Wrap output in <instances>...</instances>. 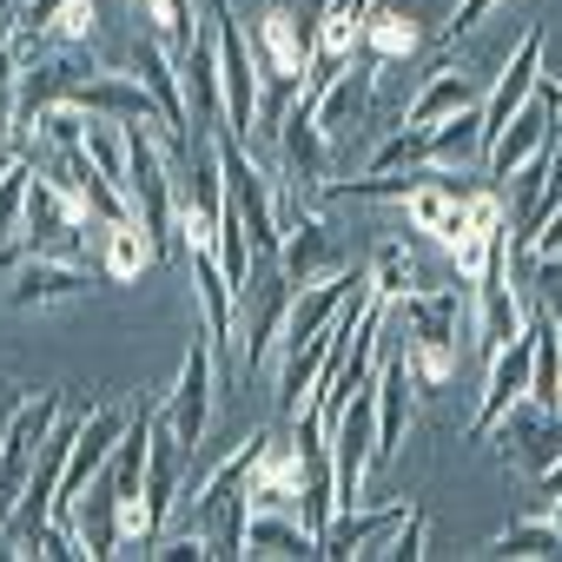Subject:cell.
Masks as SVG:
<instances>
[{"label": "cell", "instance_id": "6", "mask_svg": "<svg viewBox=\"0 0 562 562\" xmlns=\"http://www.w3.org/2000/svg\"><path fill=\"white\" fill-rule=\"evenodd\" d=\"M549 139H562V87L555 80H536V93L509 113V126H503V139L490 146V159H483V179H509L529 153H542Z\"/></svg>", "mask_w": 562, "mask_h": 562}, {"label": "cell", "instance_id": "30", "mask_svg": "<svg viewBox=\"0 0 562 562\" xmlns=\"http://www.w3.org/2000/svg\"><path fill=\"white\" fill-rule=\"evenodd\" d=\"M93 21H100V14H93V0H67L47 34H54V41H74V47H93Z\"/></svg>", "mask_w": 562, "mask_h": 562}, {"label": "cell", "instance_id": "23", "mask_svg": "<svg viewBox=\"0 0 562 562\" xmlns=\"http://www.w3.org/2000/svg\"><path fill=\"white\" fill-rule=\"evenodd\" d=\"M483 555H509V562H536V555H562V522L542 509V516H522L509 522L503 536L483 542Z\"/></svg>", "mask_w": 562, "mask_h": 562}, {"label": "cell", "instance_id": "11", "mask_svg": "<svg viewBox=\"0 0 562 562\" xmlns=\"http://www.w3.org/2000/svg\"><path fill=\"white\" fill-rule=\"evenodd\" d=\"M364 292H371V271H331V278H318V285H305V292L292 299V318H285V338H278V351L318 345V338L345 318V305H358Z\"/></svg>", "mask_w": 562, "mask_h": 562}, {"label": "cell", "instance_id": "25", "mask_svg": "<svg viewBox=\"0 0 562 562\" xmlns=\"http://www.w3.org/2000/svg\"><path fill=\"white\" fill-rule=\"evenodd\" d=\"M430 153H437V166H476L483 172V106L476 113H457V120H443V126H430Z\"/></svg>", "mask_w": 562, "mask_h": 562}, {"label": "cell", "instance_id": "9", "mask_svg": "<svg viewBox=\"0 0 562 562\" xmlns=\"http://www.w3.org/2000/svg\"><path fill=\"white\" fill-rule=\"evenodd\" d=\"M251 41H258L265 74H278V80H312V67H318V14L265 8L251 21Z\"/></svg>", "mask_w": 562, "mask_h": 562}, {"label": "cell", "instance_id": "31", "mask_svg": "<svg viewBox=\"0 0 562 562\" xmlns=\"http://www.w3.org/2000/svg\"><path fill=\"white\" fill-rule=\"evenodd\" d=\"M496 8H503V0H457V14H450V34H443V41L457 47V41H463L470 27H483V21H490Z\"/></svg>", "mask_w": 562, "mask_h": 562}, {"label": "cell", "instance_id": "13", "mask_svg": "<svg viewBox=\"0 0 562 562\" xmlns=\"http://www.w3.org/2000/svg\"><path fill=\"white\" fill-rule=\"evenodd\" d=\"M371 397H378V450H371V463L384 470V463H397L404 430H411V404H417V378H411L404 351H384V358H378V371H371Z\"/></svg>", "mask_w": 562, "mask_h": 562}, {"label": "cell", "instance_id": "24", "mask_svg": "<svg viewBox=\"0 0 562 562\" xmlns=\"http://www.w3.org/2000/svg\"><path fill=\"white\" fill-rule=\"evenodd\" d=\"M364 271H371V292H378L384 305L424 285V271H417V251H411L404 238H384V245L371 251V265H364Z\"/></svg>", "mask_w": 562, "mask_h": 562}, {"label": "cell", "instance_id": "10", "mask_svg": "<svg viewBox=\"0 0 562 562\" xmlns=\"http://www.w3.org/2000/svg\"><path fill=\"white\" fill-rule=\"evenodd\" d=\"M179 87H186V113L199 120L192 133H225V67H218V21L212 14L179 47Z\"/></svg>", "mask_w": 562, "mask_h": 562}, {"label": "cell", "instance_id": "16", "mask_svg": "<svg viewBox=\"0 0 562 562\" xmlns=\"http://www.w3.org/2000/svg\"><path fill=\"white\" fill-rule=\"evenodd\" d=\"M529 364H536V345H529V325H522V338H509V345L490 351V384H483V404L470 417V437H490L503 424V411L516 397H529Z\"/></svg>", "mask_w": 562, "mask_h": 562}, {"label": "cell", "instance_id": "22", "mask_svg": "<svg viewBox=\"0 0 562 562\" xmlns=\"http://www.w3.org/2000/svg\"><path fill=\"white\" fill-rule=\"evenodd\" d=\"M364 54H371L378 67H404V60L424 54V27H417L411 14H397V8H371V21H364Z\"/></svg>", "mask_w": 562, "mask_h": 562}, {"label": "cell", "instance_id": "33", "mask_svg": "<svg viewBox=\"0 0 562 562\" xmlns=\"http://www.w3.org/2000/svg\"><path fill=\"white\" fill-rule=\"evenodd\" d=\"M536 496H542V503H562V457L536 470Z\"/></svg>", "mask_w": 562, "mask_h": 562}, {"label": "cell", "instance_id": "1", "mask_svg": "<svg viewBox=\"0 0 562 562\" xmlns=\"http://www.w3.org/2000/svg\"><path fill=\"white\" fill-rule=\"evenodd\" d=\"M463 312H470V285H417L404 299H391V325L404 331V364L417 378V391H443L463 364L457 351V331H463Z\"/></svg>", "mask_w": 562, "mask_h": 562}, {"label": "cell", "instance_id": "5", "mask_svg": "<svg viewBox=\"0 0 562 562\" xmlns=\"http://www.w3.org/2000/svg\"><path fill=\"white\" fill-rule=\"evenodd\" d=\"M212 21H218V67H225V133L251 139V126H258V47L245 41V21L232 0H212Z\"/></svg>", "mask_w": 562, "mask_h": 562}, {"label": "cell", "instance_id": "14", "mask_svg": "<svg viewBox=\"0 0 562 562\" xmlns=\"http://www.w3.org/2000/svg\"><path fill=\"white\" fill-rule=\"evenodd\" d=\"M74 106L80 113H93V120H120V126H159L166 133V113H159V100L146 93V80L126 67V74H93V80H80V93H74Z\"/></svg>", "mask_w": 562, "mask_h": 562}, {"label": "cell", "instance_id": "8", "mask_svg": "<svg viewBox=\"0 0 562 562\" xmlns=\"http://www.w3.org/2000/svg\"><path fill=\"white\" fill-rule=\"evenodd\" d=\"M60 411H67L60 391H34V397L21 404V417L8 424V437H0V503H8V509L27 496V476H34L41 443H47V430H54Z\"/></svg>", "mask_w": 562, "mask_h": 562}, {"label": "cell", "instance_id": "7", "mask_svg": "<svg viewBox=\"0 0 562 562\" xmlns=\"http://www.w3.org/2000/svg\"><path fill=\"white\" fill-rule=\"evenodd\" d=\"M87 232H93V218L34 166V186H27V218H21V238L34 245V251H54V258H87Z\"/></svg>", "mask_w": 562, "mask_h": 562}, {"label": "cell", "instance_id": "36", "mask_svg": "<svg viewBox=\"0 0 562 562\" xmlns=\"http://www.w3.org/2000/svg\"><path fill=\"white\" fill-rule=\"evenodd\" d=\"M0 8H14V0H0Z\"/></svg>", "mask_w": 562, "mask_h": 562}, {"label": "cell", "instance_id": "29", "mask_svg": "<svg viewBox=\"0 0 562 562\" xmlns=\"http://www.w3.org/2000/svg\"><path fill=\"white\" fill-rule=\"evenodd\" d=\"M371 555H391V562H417V555H430V516H424V509H404V522H397Z\"/></svg>", "mask_w": 562, "mask_h": 562}, {"label": "cell", "instance_id": "26", "mask_svg": "<svg viewBox=\"0 0 562 562\" xmlns=\"http://www.w3.org/2000/svg\"><path fill=\"white\" fill-rule=\"evenodd\" d=\"M404 166H437L430 126H391V139L364 159V172H404Z\"/></svg>", "mask_w": 562, "mask_h": 562}, {"label": "cell", "instance_id": "2", "mask_svg": "<svg viewBox=\"0 0 562 562\" xmlns=\"http://www.w3.org/2000/svg\"><path fill=\"white\" fill-rule=\"evenodd\" d=\"M292 299H299V285L285 278V265H278V251H258L251 278L238 285V331H245V371H265V364L278 358V338H285Z\"/></svg>", "mask_w": 562, "mask_h": 562}, {"label": "cell", "instance_id": "32", "mask_svg": "<svg viewBox=\"0 0 562 562\" xmlns=\"http://www.w3.org/2000/svg\"><path fill=\"white\" fill-rule=\"evenodd\" d=\"M60 8H67V0H21V8H14V14H21V27H27V34H47Z\"/></svg>", "mask_w": 562, "mask_h": 562}, {"label": "cell", "instance_id": "3", "mask_svg": "<svg viewBox=\"0 0 562 562\" xmlns=\"http://www.w3.org/2000/svg\"><path fill=\"white\" fill-rule=\"evenodd\" d=\"M278 265L285 278L305 292L318 278L345 271V245H338V225L325 218L318 199H278Z\"/></svg>", "mask_w": 562, "mask_h": 562}, {"label": "cell", "instance_id": "28", "mask_svg": "<svg viewBox=\"0 0 562 562\" xmlns=\"http://www.w3.org/2000/svg\"><path fill=\"white\" fill-rule=\"evenodd\" d=\"M27 186H34V159L21 153L8 172H0V238L21 232V218H27Z\"/></svg>", "mask_w": 562, "mask_h": 562}, {"label": "cell", "instance_id": "12", "mask_svg": "<svg viewBox=\"0 0 562 562\" xmlns=\"http://www.w3.org/2000/svg\"><path fill=\"white\" fill-rule=\"evenodd\" d=\"M542 21H529V34L516 41V54H509V67L496 74V87H490V100H483V146H496L503 139V126H509V113L536 93V80H542ZM490 159V153H483Z\"/></svg>", "mask_w": 562, "mask_h": 562}, {"label": "cell", "instance_id": "17", "mask_svg": "<svg viewBox=\"0 0 562 562\" xmlns=\"http://www.w3.org/2000/svg\"><path fill=\"white\" fill-rule=\"evenodd\" d=\"M483 100H490L483 74H470V67H437V74L417 87V100H404V120H397V126H443V120H457V113H476Z\"/></svg>", "mask_w": 562, "mask_h": 562}, {"label": "cell", "instance_id": "15", "mask_svg": "<svg viewBox=\"0 0 562 562\" xmlns=\"http://www.w3.org/2000/svg\"><path fill=\"white\" fill-rule=\"evenodd\" d=\"M87 292V258H54V251H27L14 265V312H47Z\"/></svg>", "mask_w": 562, "mask_h": 562}, {"label": "cell", "instance_id": "35", "mask_svg": "<svg viewBox=\"0 0 562 562\" xmlns=\"http://www.w3.org/2000/svg\"><path fill=\"white\" fill-rule=\"evenodd\" d=\"M549 516H555V522H562V503H549Z\"/></svg>", "mask_w": 562, "mask_h": 562}, {"label": "cell", "instance_id": "19", "mask_svg": "<svg viewBox=\"0 0 562 562\" xmlns=\"http://www.w3.org/2000/svg\"><path fill=\"white\" fill-rule=\"evenodd\" d=\"M411 503H384V509H338L331 529L318 536V555H371L397 522H404Z\"/></svg>", "mask_w": 562, "mask_h": 562}, {"label": "cell", "instance_id": "20", "mask_svg": "<svg viewBox=\"0 0 562 562\" xmlns=\"http://www.w3.org/2000/svg\"><path fill=\"white\" fill-rule=\"evenodd\" d=\"M159 251H166V245H159L139 218H113V225H100V271L120 278V285H133L139 271H153Z\"/></svg>", "mask_w": 562, "mask_h": 562}, {"label": "cell", "instance_id": "21", "mask_svg": "<svg viewBox=\"0 0 562 562\" xmlns=\"http://www.w3.org/2000/svg\"><path fill=\"white\" fill-rule=\"evenodd\" d=\"M378 0H318V67H345L364 54V21Z\"/></svg>", "mask_w": 562, "mask_h": 562}, {"label": "cell", "instance_id": "18", "mask_svg": "<svg viewBox=\"0 0 562 562\" xmlns=\"http://www.w3.org/2000/svg\"><path fill=\"white\" fill-rule=\"evenodd\" d=\"M74 529H80V549H87V555H120V483H113V470H100V476L80 490Z\"/></svg>", "mask_w": 562, "mask_h": 562}, {"label": "cell", "instance_id": "27", "mask_svg": "<svg viewBox=\"0 0 562 562\" xmlns=\"http://www.w3.org/2000/svg\"><path fill=\"white\" fill-rule=\"evenodd\" d=\"M139 14L153 21V34L166 41V47H186L205 21H199V8H192V0H139Z\"/></svg>", "mask_w": 562, "mask_h": 562}, {"label": "cell", "instance_id": "4", "mask_svg": "<svg viewBox=\"0 0 562 562\" xmlns=\"http://www.w3.org/2000/svg\"><path fill=\"white\" fill-rule=\"evenodd\" d=\"M212 384H218V345H212V331L199 325V331H192V345H186L179 384H172V391H166V404H159V411H166V424H172V437L186 443V457L205 443V424H212V397H218Z\"/></svg>", "mask_w": 562, "mask_h": 562}, {"label": "cell", "instance_id": "34", "mask_svg": "<svg viewBox=\"0 0 562 562\" xmlns=\"http://www.w3.org/2000/svg\"><path fill=\"white\" fill-rule=\"evenodd\" d=\"M21 404H27V397H21V384H0V437H8V424L21 417Z\"/></svg>", "mask_w": 562, "mask_h": 562}]
</instances>
